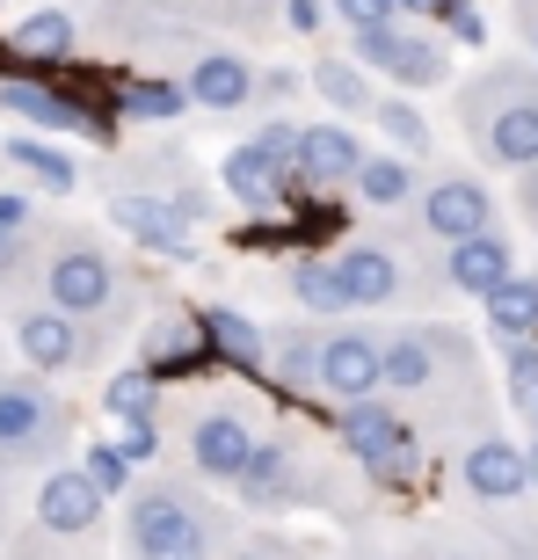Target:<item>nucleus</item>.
Instances as JSON below:
<instances>
[{
  "label": "nucleus",
  "mask_w": 538,
  "mask_h": 560,
  "mask_svg": "<svg viewBox=\"0 0 538 560\" xmlns=\"http://www.w3.org/2000/svg\"><path fill=\"white\" fill-rule=\"evenodd\" d=\"M458 125L473 139V153L488 167H538V73L531 66H502V73H480L466 95H458Z\"/></svg>",
  "instance_id": "f257e3e1"
},
{
  "label": "nucleus",
  "mask_w": 538,
  "mask_h": 560,
  "mask_svg": "<svg viewBox=\"0 0 538 560\" xmlns=\"http://www.w3.org/2000/svg\"><path fill=\"white\" fill-rule=\"evenodd\" d=\"M125 539L131 560H211L219 553V517L183 480H153V488H131Z\"/></svg>",
  "instance_id": "f03ea898"
},
{
  "label": "nucleus",
  "mask_w": 538,
  "mask_h": 560,
  "mask_svg": "<svg viewBox=\"0 0 538 560\" xmlns=\"http://www.w3.org/2000/svg\"><path fill=\"white\" fill-rule=\"evenodd\" d=\"M44 306H59L66 320H81V328L87 320H109V313L125 306V277H117L103 241L73 233V241L51 248V262H44Z\"/></svg>",
  "instance_id": "7ed1b4c3"
},
{
  "label": "nucleus",
  "mask_w": 538,
  "mask_h": 560,
  "mask_svg": "<svg viewBox=\"0 0 538 560\" xmlns=\"http://www.w3.org/2000/svg\"><path fill=\"white\" fill-rule=\"evenodd\" d=\"M335 436L350 444V458L364 466L372 480H386V488H400V480L414 474V430L408 416H400L394 400H350V408H335Z\"/></svg>",
  "instance_id": "20e7f679"
},
{
  "label": "nucleus",
  "mask_w": 538,
  "mask_h": 560,
  "mask_svg": "<svg viewBox=\"0 0 538 560\" xmlns=\"http://www.w3.org/2000/svg\"><path fill=\"white\" fill-rule=\"evenodd\" d=\"M350 59L364 66V73H386V81H400V88H444V81H452V59H444V44L422 37V30H408V22L350 37Z\"/></svg>",
  "instance_id": "39448f33"
},
{
  "label": "nucleus",
  "mask_w": 538,
  "mask_h": 560,
  "mask_svg": "<svg viewBox=\"0 0 538 560\" xmlns=\"http://www.w3.org/2000/svg\"><path fill=\"white\" fill-rule=\"evenodd\" d=\"M0 109H8V117H22L30 131H87V139H109L103 109L81 103L73 88L44 81V73H0Z\"/></svg>",
  "instance_id": "423d86ee"
},
{
  "label": "nucleus",
  "mask_w": 538,
  "mask_h": 560,
  "mask_svg": "<svg viewBox=\"0 0 538 560\" xmlns=\"http://www.w3.org/2000/svg\"><path fill=\"white\" fill-rule=\"evenodd\" d=\"M66 436V408L44 394L37 378H0V458H44L59 452Z\"/></svg>",
  "instance_id": "0eeeda50"
},
{
  "label": "nucleus",
  "mask_w": 538,
  "mask_h": 560,
  "mask_svg": "<svg viewBox=\"0 0 538 560\" xmlns=\"http://www.w3.org/2000/svg\"><path fill=\"white\" fill-rule=\"evenodd\" d=\"M320 394H328L335 408L386 394V335H372V328L320 335Z\"/></svg>",
  "instance_id": "6e6552de"
},
{
  "label": "nucleus",
  "mask_w": 538,
  "mask_h": 560,
  "mask_svg": "<svg viewBox=\"0 0 538 560\" xmlns=\"http://www.w3.org/2000/svg\"><path fill=\"white\" fill-rule=\"evenodd\" d=\"M219 183H226V197L241 211H284V219L313 197V189L299 183V167H277L255 139H241L226 161H219Z\"/></svg>",
  "instance_id": "1a4fd4ad"
},
{
  "label": "nucleus",
  "mask_w": 538,
  "mask_h": 560,
  "mask_svg": "<svg viewBox=\"0 0 538 560\" xmlns=\"http://www.w3.org/2000/svg\"><path fill=\"white\" fill-rule=\"evenodd\" d=\"M422 233L458 248V241H480V233H495V197L480 175H436L422 189Z\"/></svg>",
  "instance_id": "9d476101"
},
{
  "label": "nucleus",
  "mask_w": 538,
  "mask_h": 560,
  "mask_svg": "<svg viewBox=\"0 0 538 560\" xmlns=\"http://www.w3.org/2000/svg\"><path fill=\"white\" fill-rule=\"evenodd\" d=\"M109 226L125 233L131 248H145V255H167V262H183L189 255V219L175 205H167V197H145V189H117V197H109Z\"/></svg>",
  "instance_id": "9b49d317"
},
{
  "label": "nucleus",
  "mask_w": 538,
  "mask_h": 560,
  "mask_svg": "<svg viewBox=\"0 0 538 560\" xmlns=\"http://www.w3.org/2000/svg\"><path fill=\"white\" fill-rule=\"evenodd\" d=\"M103 488L81 474V466H51V474L37 480V524L51 532V539H87L95 524H103Z\"/></svg>",
  "instance_id": "f8f14e48"
},
{
  "label": "nucleus",
  "mask_w": 538,
  "mask_h": 560,
  "mask_svg": "<svg viewBox=\"0 0 538 560\" xmlns=\"http://www.w3.org/2000/svg\"><path fill=\"white\" fill-rule=\"evenodd\" d=\"M255 444H262V436L241 422V408H204V416L189 422V466L204 480H241Z\"/></svg>",
  "instance_id": "ddd939ff"
},
{
  "label": "nucleus",
  "mask_w": 538,
  "mask_h": 560,
  "mask_svg": "<svg viewBox=\"0 0 538 560\" xmlns=\"http://www.w3.org/2000/svg\"><path fill=\"white\" fill-rule=\"evenodd\" d=\"M189 103L197 109H219V117H233V109H248L255 95H262V73H255V59H241V51H226V44H211V51H197L189 59Z\"/></svg>",
  "instance_id": "4468645a"
},
{
  "label": "nucleus",
  "mask_w": 538,
  "mask_h": 560,
  "mask_svg": "<svg viewBox=\"0 0 538 560\" xmlns=\"http://www.w3.org/2000/svg\"><path fill=\"white\" fill-rule=\"evenodd\" d=\"M15 350H22V364H30L37 378L73 372V364H87V328H81V320H66L59 306H30L15 320Z\"/></svg>",
  "instance_id": "2eb2a0df"
},
{
  "label": "nucleus",
  "mask_w": 538,
  "mask_h": 560,
  "mask_svg": "<svg viewBox=\"0 0 538 560\" xmlns=\"http://www.w3.org/2000/svg\"><path fill=\"white\" fill-rule=\"evenodd\" d=\"M458 480H466V495L480 502H517L531 488V452H517L510 436H473L466 452H458Z\"/></svg>",
  "instance_id": "dca6fc26"
},
{
  "label": "nucleus",
  "mask_w": 538,
  "mask_h": 560,
  "mask_svg": "<svg viewBox=\"0 0 538 560\" xmlns=\"http://www.w3.org/2000/svg\"><path fill=\"white\" fill-rule=\"evenodd\" d=\"M356 167H364V145H356L350 125H335V117L306 125V139H299V183L313 197L320 189H356Z\"/></svg>",
  "instance_id": "f3484780"
},
{
  "label": "nucleus",
  "mask_w": 538,
  "mask_h": 560,
  "mask_svg": "<svg viewBox=\"0 0 538 560\" xmlns=\"http://www.w3.org/2000/svg\"><path fill=\"white\" fill-rule=\"evenodd\" d=\"M197 335H204V357L226 372H262L269 364V328H255L241 306H197Z\"/></svg>",
  "instance_id": "a211bd4d"
},
{
  "label": "nucleus",
  "mask_w": 538,
  "mask_h": 560,
  "mask_svg": "<svg viewBox=\"0 0 538 560\" xmlns=\"http://www.w3.org/2000/svg\"><path fill=\"white\" fill-rule=\"evenodd\" d=\"M335 270H342V284H350V306H394V299H408V262H400L386 241L342 248Z\"/></svg>",
  "instance_id": "6ab92c4d"
},
{
  "label": "nucleus",
  "mask_w": 538,
  "mask_h": 560,
  "mask_svg": "<svg viewBox=\"0 0 538 560\" xmlns=\"http://www.w3.org/2000/svg\"><path fill=\"white\" fill-rule=\"evenodd\" d=\"M510 277H517V255H510V241H502V233H480V241L444 248V284L466 291V299H480V306H488Z\"/></svg>",
  "instance_id": "aec40b11"
},
{
  "label": "nucleus",
  "mask_w": 538,
  "mask_h": 560,
  "mask_svg": "<svg viewBox=\"0 0 538 560\" xmlns=\"http://www.w3.org/2000/svg\"><path fill=\"white\" fill-rule=\"evenodd\" d=\"M145 372L161 378H197L211 364L204 357V335H197V313H161V320H153V328H145V357H139Z\"/></svg>",
  "instance_id": "412c9836"
},
{
  "label": "nucleus",
  "mask_w": 538,
  "mask_h": 560,
  "mask_svg": "<svg viewBox=\"0 0 538 560\" xmlns=\"http://www.w3.org/2000/svg\"><path fill=\"white\" fill-rule=\"evenodd\" d=\"M233 488H241V502H248V510H284V502L299 495V458H291L284 436H262V444H255V458H248V474L233 480Z\"/></svg>",
  "instance_id": "4be33fe9"
},
{
  "label": "nucleus",
  "mask_w": 538,
  "mask_h": 560,
  "mask_svg": "<svg viewBox=\"0 0 538 560\" xmlns=\"http://www.w3.org/2000/svg\"><path fill=\"white\" fill-rule=\"evenodd\" d=\"M15 59L30 66V73H51L59 59H73V44H81V30H73V15L66 8H30V15L15 22Z\"/></svg>",
  "instance_id": "5701e85b"
},
{
  "label": "nucleus",
  "mask_w": 538,
  "mask_h": 560,
  "mask_svg": "<svg viewBox=\"0 0 538 560\" xmlns=\"http://www.w3.org/2000/svg\"><path fill=\"white\" fill-rule=\"evenodd\" d=\"M436 350H444V328L386 335V394H430L436 386Z\"/></svg>",
  "instance_id": "b1692460"
},
{
  "label": "nucleus",
  "mask_w": 538,
  "mask_h": 560,
  "mask_svg": "<svg viewBox=\"0 0 538 560\" xmlns=\"http://www.w3.org/2000/svg\"><path fill=\"white\" fill-rule=\"evenodd\" d=\"M313 95H320V103H335L342 109V117H378V95H372V73H364V66L356 59H335V51H320V59H313Z\"/></svg>",
  "instance_id": "393cba45"
},
{
  "label": "nucleus",
  "mask_w": 538,
  "mask_h": 560,
  "mask_svg": "<svg viewBox=\"0 0 538 560\" xmlns=\"http://www.w3.org/2000/svg\"><path fill=\"white\" fill-rule=\"evenodd\" d=\"M189 109L183 81H161V73H125L117 81V117H139V125H175Z\"/></svg>",
  "instance_id": "a878e982"
},
{
  "label": "nucleus",
  "mask_w": 538,
  "mask_h": 560,
  "mask_svg": "<svg viewBox=\"0 0 538 560\" xmlns=\"http://www.w3.org/2000/svg\"><path fill=\"white\" fill-rule=\"evenodd\" d=\"M480 313H488V328H495L502 342H538V277L517 270Z\"/></svg>",
  "instance_id": "bb28decb"
},
{
  "label": "nucleus",
  "mask_w": 538,
  "mask_h": 560,
  "mask_svg": "<svg viewBox=\"0 0 538 560\" xmlns=\"http://www.w3.org/2000/svg\"><path fill=\"white\" fill-rule=\"evenodd\" d=\"M356 197L378 205V211L414 205V161L408 153H364V167H356Z\"/></svg>",
  "instance_id": "cd10ccee"
},
{
  "label": "nucleus",
  "mask_w": 538,
  "mask_h": 560,
  "mask_svg": "<svg viewBox=\"0 0 538 560\" xmlns=\"http://www.w3.org/2000/svg\"><path fill=\"white\" fill-rule=\"evenodd\" d=\"M8 167H22L37 189H51V197H66V189L81 183V167H73V153H59V145H44V139H8Z\"/></svg>",
  "instance_id": "c85d7f7f"
},
{
  "label": "nucleus",
  "mask_w": 538,
  "mask_h": 560,
  "mask_svg": "<svg viewBox=\"0 0 538 560\" xmlns=\"http://www.w3.org/2000/svg\"><path fill=\"white\" fill-rule=\"evenodd\" d=\"M291 299L306 313H342L350 306V284L335 270V255H299V262H291Z\"/></svg>",
  "instance_id": "c756f323"
},
{
  "label": "nucleus",
  "mask_w": 538,
  "mask_h": 560,
  "mask_svg": "<svg viewBox=\"0 0 538 560\" xmlns=\"http://www.w3.org/2000/svg\"><path fill=\"white\" fill-rule=\"evenodd\" d=\"M269 372L284 378V386H299V394H306V386H320V335H269Z\"/></svg>",
  "instance_id": "7c9ffc66"
},
{
  "label": "nucleus",
  "mask_w": 538,
  "mask_h": 560,
  "mask_svg": "<svg viewBox=\"0 0 538 560\" xmlns=\"http://www.w3.org/2000/svg\"><path fill=\"white\" fill-rule=\"evenodd\" d=\"M103 408L117 422H131V416H153V408H161V378L145 372V364H125V372L109 378L103 386Z\"/></svg>",
  "instance_id": "2f4dec72"
},
{
  "label": "nucleus",
  "mask_w": 538,
  "mask_h": 560,
  "mask_svg": "<svg viewBox=\"0 0 538 560\" xmlns=\"http://www.w3.org/2000/svg\"><path fill=\"white\" fill-rule=\"evenodd\" d=\"M502 378H510V408L538 422V342H510L502 350Z\"/></svg>",
  "instance_id": "473e14b6"
},
{
  "label": "nucleus",
  "mask_w": 538,
  "mask_h": 560,
  "mask_svg": "<svg viewBox=\"0 0 538 560\" xmlns=\"http://www.w3.org/2000/svg\"><path fill=\"white\" fill-rule=\"evenodd\" d=\"M378 131H386L400 153H414V161L430 153V117H422L414 103H400V95H394V103H378Z\"/></svg>",
  "instance_id": "72a5a7b5"
},
{
  "label": "nucleus",
  "mask_w": 538,
  "mask_h": 560,
  "mask_svg": "<svg viewBox=\"0 0 538 560\" xmlns=\"http://www.w3.org/2000/svg\"><path fill=\"white\" fill-rule=\"evenodd\" d=\"M81 474L95 480V488H103V495H131V474H139V466H131V458L117 452V444H87Z\"/></svg>",
  "instance_id": "f704fd0d"
},
{
  "label": "nucleus",
  "mask_w": 538,
  "mask_h": 560,
  "mask_svg": "<svg viewBox=\"0 0 538 560\" xmlns=\"http://www.w3.org/2000/svg\"><path fill=\"white\" fill-rule=\"evenodd\" d=\"M328 15L350 30V37H364V30H394L400 22V0H328Z\"/></svg>",
  "instance_id": "c9c22d12"
},
{
  "label": "nucleus",
  "mask_w": 538,
  "mask_h": 560,
  "mask_svg": "<svg viewBox=\"0 0 538 560\" xmlns=\"http://www.w3.org/2000/svg\"><path fill=\"white\" fill-rule=\"evenodd\" d=\"M436 30H444V37L452 44H488V15H480V0H444V8H436Z\"/></svg>",
  "instance_id": "e433bc0d"
},
{
  "label": "nucleus",
  "mask_w": 538,
  "mask_h": 560,
  "mask_svg": "<svg viewBox=\"0 0 538 560\" xmlns=\"http://www.w3.org/2000/svg\"><path fill=\"white\" fill-rule=\"evenodd\" d=\"M109 444H117L131 466H153V458H161V422H153V416H131V422H117V436H109Z\"/></svg>",
  "instance_id": "4c0bfd02"
},
{
  "label": "nucleus",
  "mask_w": 538,
  "mask_h": 560,
  "mask_svg": "<svg viewBox=\"0 0 538 560\" xmlns=\"http://www.w3.org/2000/svg\"><path fill=\"white\" fill-rule=\"evenodd\" d=\"M22 241H30V197H15V189H8V197H0V270L15 262Z\"/></svg>",
  "instance_id": "58836bf2"
},
{
  "label": "nucleus",
  "mask_w": 538,
  "mask_h": 560,
  "mask_svg": "<svg viewBox=\"0 0 538 560\" xmlns=\"http://www.w3.org/2000/svg\"><path fill=\"white\" fill-rule=\"evenodd\" d=\"M299 139H306V131L291 125V117H269V125L255 131V145H262V153H269L277 167H299Z\"/></svg>",
  "instance_id": "ea45409f"
},
{
  "label": "nucleus",
  "mask_w": 538,
  "mask_h": 560,
  "mask_svg": "<svg viewBox=\"0 0 538 560\" xmlns=\"http://www.w3.org/2000/svg\"><path fill=\"white\" fill-rule=\"evenodd\" d=\"M328 22V0H284V30H299V37H313Z\"/></svg>",
  "instance_id": "a19ab883"
},
{
  "label": "nucleus",
  "mask_w": 538,
  "mask_h": 560,
  "mask_svg": "<svg viewBox=\"0 0 538 560\" xmlns=\"http://www.w3.org/2000/svg\"><path fill=\"white\" fill-rule=\"evenodd\" d=\"M510 22H517L524 51H531V66H538V0H510Z\"/></svg>",
  "instance_id": "79ce46f5"
},
{
  "label": "nucleus",
  "mask_w": 538,
  "mask_h": 560,
  "mask_svg": "<svg viewBox=\"0 0 538 560\" xmlns=\"http://www.w3.org/2000/svg\"><path fill=\"white\" fill-rule=\"evenodd\" d=\"M284 95H299V73H291V66H269L262 73V103H284Z\"/></svg>",
  "instance_id": "37998d69"
},
{
  "label": "nucleus",
  "mask_w": 538,
  "mask_h": 560,
  "mask_svg": "<svg viewBox=\"0 0 538 560\" xmlns=\"http://www.w3.org/2000/svg\"><path fill=\"white\" fill-rule=\"evenodd\" d=\"M436 8L444 0H400V22H436Z\"/></svg>",
  "instance_id": "c03bdc74"
},
{
  "label": "nucleus",
  "mask_w": 538,
  "mask_h": 560,
  "mask_svg": "<svg viewBox=\"0 0 538 560\" xmlns=\"http://www.w3.org/2000/svg\"><path fill=\"white\" fill-rule=\"evenodd\" d=\"M517 197H524V211H531V219H538V167H531V175H524V183H517Z\"/></svg>",
  "instance_id": "a18cd8bd"
},
{
  "label": "nucleus",
  "mask_w": 538,
  "mask_h": 560,
  "mask_svg": "<svg viewBox=\"0 0 538 560\" xmlns=\"http://www.w3.org/2000/svg\"><path fill=\"white\" fill-rule=\"evenodd\" d=\"M531 488H538V436H531Z\"/></svg>",
  "instance_id": "49530a36"
}]
</instances>
